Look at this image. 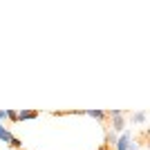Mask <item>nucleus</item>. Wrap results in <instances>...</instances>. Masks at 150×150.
<instances>
[{
	"mask_svg": "<svg viewBox=\"0 0 150 150\" xmlns=\"http://www.w3.org/2000/svg\"><path fill=\"white\" fill-rule=\"evenodd\" d=\"M7 121H11V123H18V112H16V110H7Z\"/></svg>",
	"mask_w": 150,
	"mask_h": 150,
	"instance_id": "nucleus-9",
	"label": "nucleus"
},
{
	"mask_svg": "<svg viewBox=\"0 0 150 150\" xmlns=\"http://www.w3.org/2000/svg\"><path fill=\"white\" fill-rule=\"evenodd\" d=\"M83 114H88L96 121H105V110H83Z\"/></svg>",
	"mask_w": 150,
	"mask_h": 150,
	"instance_id": "nucleus-6",
	"label": "nucleus"
},
{
	"mask_svg": "<svg viewBox=\"0 0 150 150\" xmlns=\"http://www.w3.org/2000/svg\"><path fill=\"white\" fill-rule=\"evenodd\" d=\"M117 139H119V134H117V132L108 130V134H105V144H103V146L112 150V148H114V144H117Z\"/></svg>",
	"mask_w": 150,
	"mask_h": 150,
	"instance_id": "nucleus-7",
	"label": "nucleus"
},
{
	"mask_svg": "<svg viewBox=\"0 0 150 150\" xmlns=\"http://www.w3.org/2000/svg\"><path fill=\"white\" fill-rule=\"evenodd\" d=\"M38 117H40L38 110H20L18 112V123L20 121H34V119H38Z\"/></svg>",
	"mask_w": 150,
	"mask_h": 150,
	"instance_id": "nucleus-4",
	"label": "nucleus"
},
{
	"mask_svg": "<svg viewBox=\"0 0 150 150\" xmlns=\"http://www.w3.org/2000/svg\"><path fill=\"white\" fill-rule=\"evenodd\" d=\"M11 130H9V128H7L5 123H0V141H5L7 146H9V141H11Z\"/></svg>",
	"mask_w": 150,
	"mask_h": 150,
	"instance_id": "nucleus-5",
	"label": "nucleus"
},
{
	"mask_svg": "<svg viewBox=\"0 0 150 150\" xmlns=\"http://www.w3.org/2000/svg\"><path fill=\"white\" fill-rule=\"evenodd\" d=\"M99 150H110V148H105V146H101V148H99Z\"/></svg>",
	"mask_w": 150,
	"mask_h": 150,
	"instance_id": "nucleus-11",
	"label": "nucleus"
},
{
	"mask_svg": "<svg viewBox=\"0 0 150 150\" xmlns=\"http://www.w3.org/2000/svg\"><path fill=\"white\" fill-rule=\"evenodd\" d=\"M9 148H11V150H23L20 139H18V137H11V141H9Z\"/></svg>",
	"mask_w": 150,
	"mask_h": 150,
	"instance_id": "nucleus-8",
	"label": "nucleus"
},
{
	"mask_svg": "<svg viewBox=\"0 0 150 150\" xmlns=\"http://www.w3.org/2000/svg\"><path fill=\"white\" fill-rule=\"evenodd\" d=\"M132 141H134V137H132V130L128 128V130H123L119 134V139H117V144H114L112 150H130L132 148Z\"/></svg>",
	"mask_w": 150,
	"mask_h": 150,
	"instance_id": "nucleus-2",
	"label": "nucleus"
},
{
	"mask_svg": "<svg viewBox=\"0 0 150 150\" xmlns=\"http://www.w3.org/2000/svg\"><path fill=\"white\" fill-rule=\"evenodd\" d=\"M105 121H110V123H108V130L117 132V134H121L123 130H128V114H121V117H105Z\"/></svg>",
	"mask_w": 150,
	"mask_h": 150,
	"instance_id": "nucleus-1",
	"label": "nucleus"
},
{
	"mask_svg": "<svg viewBox=\"0 0 150 150\" xmlns=\"http://www.w3.org/2000/svg\"><path fill=\"white\" fill-rule=\"evenodd\" d=\"M5 119H7V110H0V123H2Z\"/></svg>",
	"mask_w": 150,
	"mask_h": 150,
	"instance_id": "nucleus-10",
	"label": "nucleus"
},
{
	"mask_svg": "<svg viewBox=\"0 0 150 150\" xmlns=\"http://www.w3.org/2000/svg\"><path fill=\"white\" fill-rule=\"evenodd\" d=\"M146 119H148L146 110H137V112H132V114H130V123H132V125H144Z\"/></svg>",
	"mask_w": 150,
	"mask_h": 150,
	"instance_id": "nucleus-3",
	"label": "nucleus"
}]
</instances>
